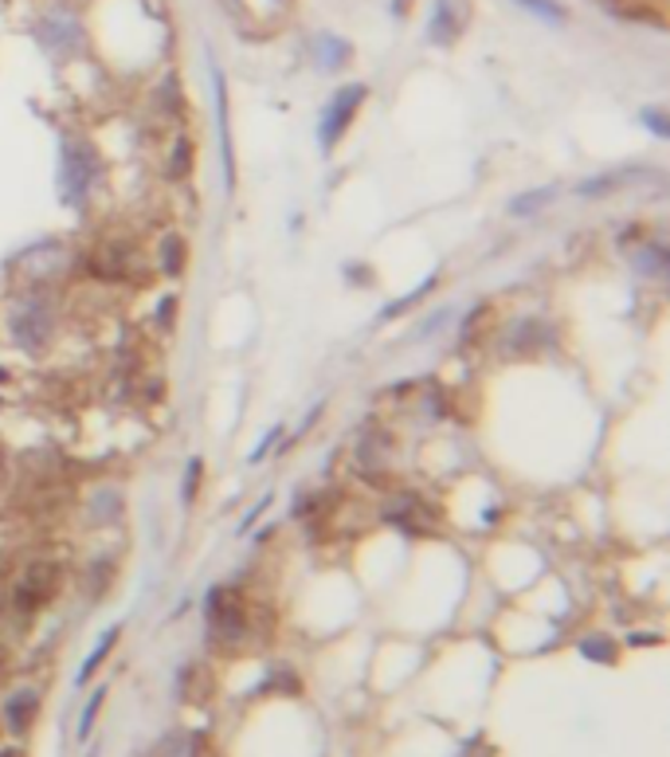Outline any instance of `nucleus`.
Returning a JSON list of instances; mask_svg holds the SVG:
<instances>
[{
  "mask_svg": "<svg viewBox=\"0 0 670 757\" xmlns=\"http://www.w3.org/2000/svg\"><path fill=\"white\" fill-rule=\"evenodd\" d=\"M99 707H103V691H94V699L86 702V711H83V722H79V738H86L94 726V714H99Z\"/></svg>",
  "mask_w": 670,
  "mask_h": 757,
  "instance_id": "obj_16",
  "label": "nucleus"
},
{
  "mask_svg": "<svg viewBox=\"0 0 670 757\" xmlns=\"http://www.w3.org/2000/svg\"><path fill=\"white\" fill-rule=\"evenodd\" d=\"M161 272L165 275L185 272V240L181 236H165V243H161Z\"/></svg>",
  "mask_w": 670,
  "mask_h": 757,
  "instance_id": "obj_12",
  "label": "nucleus"
},
{
  "mask_svg": "<svg viewBox=\"0 0 670 757\" xmlns=\"http://www.w3.org/2000/svg\"><path fill=\"white\" fill-rule=\"evenodd\" d=\"M643 122H647V126H651L659 138H667V118H662L659 111H643Z\"/></svg>",
  "mask_w": 670,
  "mask_h": 757,
  "instance_id": "obj_20",
  "label": "nucleus"
},
{
  "mask_svg": "<svg viewBox=\"0 0 670 757\" xmlns=\"http://www.w3.org/2000/svg\"><path fill=\"white\" fill-rule=\"evenodd\" d=\"M349 56H354V47L345 44L342 36H317L314 39V59L322 67H330V71H337V67L349 64Z\"/></svg>",
  "mask_w": 670,
  "mask_h": 757,
  "instance_id": "obj_9",
  "label": "nucleus"
},
{
  "mask_svg": "<svg viewBox=\"0 0 670 757\" xmlns=\"http://www.w3.org/2000/svg\"><path fill=\"white\" fill-rule=\"evenodd\" d=\"M134 263H138V255H134L126 243H106L103 252L91 260V272L103 275V279H111V283H122L134 275Z\"/></svg>",
  "mask_w": 670,
  "mask_h": 757,
  "instance_id": "obj_7",
  "label": "nucleus"
},
{
  "mask_svg": "<svg viewBox=\"0 0 670 757\" xmlns=\"http://www.w3.org/2000/svg\"><path fill=\"white\" fill-rule=\"evenodd\" d=\"M173 319H177V299H161V307H158V326L169 330V326H173Z\"/></svg>",
  "mask_w": 670,
  "mask_h": 757,
  "instance_id": "obj_18",
  "label": "nucleus"
},
{
  "mask_svg": "<svg viewBox=\"0 0 670 757\" xmlns=\"http://www.w3.org/2000/svg\"><path fill=\"white\" fill-rule=\"evenodd\" d=\"M188 169H193V141L177 138L173 141V158H169V177H188Z\"/></svg>",
  "mask_w": 670,
  "mask_h": 757,
  "instance_id": "obj_14",
  "label": "nucleus"
},
{
  "mask_svg": "<svg viewBox=\"0 0 670 757\" xmlns=\"http://www.w3.org/2000/svg\"><path fill=\"white\" fill-rule=\"evenodd\" d=\"M466 20H471V4L466 0H436L431 4V16H428V39L439 47L455 44L463 36Z\"/></svg>",
  "mask_w": 670,
  "mask_h": 757,
  "instance_id": "obj_2",
  "label": "nucleus"
},
{
  "mask_svg": "<svg viewBox=\"0 0 670 757\" xmlns=\"http://www.w3.org/2000/svg\"><path fill=\"white\" fill-rule=\"evenodd\" d=\"M208 624H212V636L220 644H235L243 636V608L228 589H212V597H208Z\"/></svg>",
  "mask_w": 670,
  "mask_h": 757,
  "instance_id": "obj_4",
  "label": "nucleus"
},
{
  "mask_svg": "<svg viewBox=\"0 0 670 757\" xmlns=\"http://www.w3.org/2000/svg\"><path fill=\"white\" fill-rule=\"evenodd\" d=\"M36 711H39V699L36 691H20L9 699V726L16 730V734H24V730L36 722Z\"/></svg>",
  "mask_w": 670,
  "mask_h": 757,
  "instance_id": "obj_10",
  "label": "nucleus"
},
{
  "mask_svg": "<svg viewBox=\"0 0 670 757\" xmlns=\"http://www.w3.org/2000/svg\"><path fill=\"white\" fill-rule=\"evenodd\" d=\"M118 632H122V628H111V632H106V636L99 640V647H94V652L86 655L83 672H79V683H86V679H91V675H94V667L103 664V659H106V652H111V647H114V640H118Z\"/></svg>",
  "mask_w": 670,
  "mask_h": 757,
  "instance_id": "obj_15",
  "label": "nucleus"
},
{
  "mask_svg": "<svg viewBox=\"0 0 670 757\" xmlns=\"http://www.w3.org/2000/svg\"><path fill=\"white\" fill-rule=\"evenodd\" d=\"M51 334V314L39 299H24L12 314V337H16L24 349H39Z\"/></svg>",
  "mask_w": 670,
  "mask_h": 757,
  "instance_id": "obj_3",
  "label": "nucleus"
},
{
  "mask_svg": "<svg viewBox=\"0 0 670 757\" xmlns=\"http://www.w3.org/2000/svg\"><path fill=\"white\" fill-rule=\"evenodd\" d=\"M56 565H47V561H36V565H28L24 570V577L16 581V605L24 608V612H36L39 605H44L51 593H56Z\"/></svg>",
  "mask_w": 670,
  "mask_h": 757,
  "instance_id": "obj_5",
  "label": "nucleus"
},
{
  "mask_svg": "<svg viewBox=\"0 0 670 757\" xmlns=\"http://www.w3.org/2000/svg\"><path fill=\"white\" fill-rule=\"evenodd\" d=\"M365 94H369V87H365V83H345L342 91L330 99L326 114H322V130H317V134H322V150H334L337 141L345 138V130L354 126L357 111H361Z\"/></svg>",
  "mask_w": 670,
  "mask_h": 757,
  "instance_id": "obj_1",
  "label": "nucleus"
},
{
  "mask_svg": "<svg viewBox=\"0 0 670 757\" xmlns=\"http://www.w3.org/2000/svg\"><path fill=\"white\" fill-rule=\"evenodd\" d=\"M196 483H200V459H193V463H188V471H185V491H181V495H185V503H193V498H196Z\"/></svg>",
  "mask_w": 670,
  "mask_h": 757,
  "instance_id": "obj_17",
  "label": "nucleus"
},
{
  "mask_svg": "<svg viewBox=\"0 0 670 757\" xmlns=\"http://www.w3.org/2000/svg\"><path fill=\"white\" fill-rule=\"evenodd\" d=\"M94 169H99V161H94V153L86 150V146H79L74 150V141H67L63 146V188L67 197H83L86 185H91Z\"/></svg>",
  "mask_w": 670,
  "mask_h": 757,
  "instance_id": "obj_6",
  "label": "nucleus"
},
{
  "mask_svg": "<svg viewBox=\"0 0 670 757\" xmlns=\"http://www.w3.org/2000/svg\"><path fill=\"white\" fill-rule=\"evenodd\" d=\"M0 471H4V456H0Z\"/></svg>",
  "mask_w": 670,
  "mask_h": 757,
  "instance_id": "obj_21",
  "label": "nucleus"
},
{
  "mask_svg": "<svg viewBox=\"0 0 670 757\" xmlns=\"http://www.w3.org/2000/svg\"><path fill=\"white\" fill-rule=\"evenodd\" d=\"M585 652L588 655H592V659H612V647H608V644H600V636H592V640H585Z\"/></svg>",
  "mask_w": 670,
  "mask_h": 757,
  "instance_id": "obj_19",
  "label": "nucleus"
},
{
  "mask_svg": "<svg viewBox=\"0 0 670 757\" xmlns=\"http://www.w3.org/2000/svg\"><path fill=\"white\" fill-rule=\"evenodd\" d=\"M216 122H220V153H223V181L235 188V161H232V130H228V83L216 71Z\"/></svg>",
  "mask_w": 670,
  "mask_h": 757,
  "instance_id": "obj_8",
  "label": "nucleus"
},
{
  "mask_svg": "<svg viewBox=\"0 0 670 757\" xmlns=\"http://www.w3.org/2000/svg\"><path fill=\"white\" fill-rule=\"evenodd\" d=\"M518 9H525L530 16L545 20V24H565L568 20V9L561 4V0H513Z\"/></svg>",
  "mask_w": 670,
  "mask_h": 757,
  "instance_id": "obj_11",
  "label": "nucleus"
},
{
  "mask_svg": "<svg viewBox=\"0 0 670 757\" xmlns=\"http://www.w3.org/2000/svg\"><path fill=\"white\" fill-rule=\"evenodd\" d=\"M553 200V188H530V193H521V197H513L510 213L513 216H530L538 213V208H545Z\"/></svg>",
  "mask_w": 670,
  "mask_h": 757,
  "instance_id": "obj_13",
  "label": "nucleus"
}]
</instances>
